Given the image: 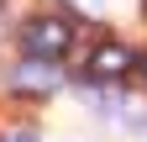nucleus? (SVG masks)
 <instances>
[{"mask_svg":"<svg viewBox=\"0 0 147 142\" xmlns=\"http://www.w3.org/2000/svg\"><path fill=\"white\" fill-rule=\"evenodd\" d=\"M21 37H26V53H32V58H47V63H53V58H63V53H68L74 26L63 21V16H32Z\"/></svg>","mask_w":147,"mask_h":142,"instance_id":"nucleus-1","label":"nucleus"},{"mask_svg":"<svg viewBox=\"0 0 147 142\" xmlns=\"http://www.w3.org/2000/svg\"><path fill=\"white\" fill-rule=\"evenodd\" d=\"M131 68H137V53L131 47H126V42H100L95 53H89V63H84V74L89 79H95V84H121L126 74H131Z\"/></svg>","mask_w":147,"mask_h":142,"instance_id":"nucleus-2","label":"nucleus"},{"mask_svg":"<svg viewBox=\"0 0 147 142\" xmlns=\"http://www.w3.org/2000/svg\"><path fill=\"white\" fill-rule=\"evenodd\" d=\"M11 84H16L21 95H47L53 84H58V74L47 68V58H26V63H21V68L11 74Z\"/></svg>","mask_w":147,"mask_h":142,"instance_id":"nucleus-3","label":"nucleus"},{"mask_svg":"<svg viewBox=\"0 0 147 142\" xmlns=\"http://www.w3.org/2000/svg\"><path fill=\"white\" fill-rule=\"evenodd\" d=\"M0 142H37V132H32V126H16V132H5Z\"/></svg>","mask_w":147,"mask_h":142,"instance_id":"nucleus-4","label":"nucleus"},{"mask_svg":"<svg viewBox=\"0 0 147 142\" xmlns=\"http://www.w3.org/2000/svg\"><path fill=\"white\" fill-rule=\"evenodd\" d=\"M68 5H79L84 16H100V0H68Z\"/></svg>","mask_w":147,"mask_h":142,"instance_id":"nucleus-5","label":"nucleus"},{"mask_svg":"<svg viewBox=\"0 0 147 142\" xmlns=\"http://www.w3.org/2000/svg\"><path fill=\"white\" fill-rule=\"evenodd\" d=\"M137 63H142V79H147V53H142V58H137Z\"/></svg>","mask_w":147,"mask_h":142,"instance_id":"nucleus-6","label":"nucleus"}]
</instances>
